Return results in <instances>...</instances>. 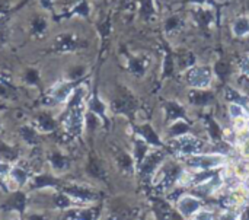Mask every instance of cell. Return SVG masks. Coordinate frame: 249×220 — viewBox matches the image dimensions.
Wrapping results in <instances>:
<instances>
[{
  "label": "cell",
  "instance_id": "1",
  "mask_svg": "<svg viewBox=\"0 0 249 220\" xmlns=\"http://www.w3.org/2000/svg\"><path fill=\"white\" fill-rule=\"evenodd\" d=\"M26 204H28V199H26V193H23L22 190H16L10 194V197L0 206V209L3 212H16L19 218L23 219L25 216V210H26Z\"/></svg>",
  "mask_w": 249,
  "mask_h": 220
},
{
  "label": "cell",
  "instance_id": "2",
  "mask_svg": "<svg viewBox=\"0 0 249 220\" xmlns=\"http://www.w3.org/2000/svg\"><path fill=\"white\" fill-rule=\"evenodd\" d=\"M29 185H31L29 187L31 191H41L47 188L60 190L63 187V181L54 177L53 174H39V175H34L29 180Z\"/></svg>",
  "mask_w": 249,
  "mask_h": 220
},
{
  "label": "cell",
  "instance_id": "3",
  "mask_svg": "<svg viewBox=\"0 0 249 220\" xmlns=\"http://www.w3.org/2000/svg\"><path fill=\"white\" fill-rule=\"evenodd\" d=\"M190 85L197 89H206L212 85L213 73L210 67H197L190 73Z\"/></svg>",
  "mask_w": 249,
  "mask_h": 220
},
{
  "label": "cell",
  "instance_id": "4",
  "mask_svg": "<svg viewBox=\"0 0 249 220\" xmlns=\"http://www.w3.org/2000/svg\"><path fill=\"white\" fill-rule=\"evenodd\" d=\"M61 191H64L71 200L80 202V203H89L95 200V193L86 187H80V185H63L60 188Z\"/></svg>",
  "mask_w": 249,
  "mask_h": 220
},
{
  "label": "cell",
  "instance_id": "5",
  "mask_svg": "<svg viewBox=\"0 0 249 220\" xmlns=\"http://www.w3.org/2000/svg\"><path fill=\"white\" fill-rule=\"evenodd\" d=\"M225 156L222 155H204V156H194L190 159V165L198 168H214L225 162Z\"/></svg>",
  "mask_w": 249,
  "mask_h": 220
},
{
  "label": "cell",
  "instance_id": "6",
  "mask_svg": "<svg viewBox=\"0 0 249 220\" xmlns=\"http://www.w3.org/2000/svg\"><path fill=\"white\" fill-rule=\"evenodd\" d=\"M98 216V209H73L66 215L64 220H96Z\"/></svg>",
  "mask_w": 249,
  "mask_h": 220
},
{
  "label": "cell",
  "instance_id": "7",
  "mask_svg": "<svg viewBox=\"0 0 249 220\" xmlns=\"http://www.w3.org/2000/svg\"><path fill=\"white\" fill-rule=\"evenodd\" d=\"M9 177L15 181L16 187L20 188V187H25L28 183H29V175L25 169L19 168V166H12L10 168V172H9Z\"/></svg>",
  "mask_w": 249,
  "mask_h": 220
},
{
  "label": "cell",
  "instance_id": "8",
  "mask_svg": "<svg viewBox=\"0 0 249 220\" xmlns=\"http://www.w3.org/2000/svg\"><path fill=\"white\" fill-rule=\"evenodd\" d=\"M53 204L58 210H67L71 206V199L61 190H57V193L53 196Z\"/></svg>",
  "mask_w": 249,
  "mask_h": 220
},
{
  "label": "cell",
  "instance_id": "9",
  "mask_svg": "<svg viewBox=\"0 0 249 220\" xmlns=\"http://www.w3.org/2000/svg\"><path fill=\"white\" fill-rule=\"evenodd\" d=\"M232 31L236 37H247L249 35V18L248 16H241L235 20Z\"/></svg>",
  "mask_w": 249,
  "mask_h": 220
},
{
  "label": "cell",
  "instance_id": "10",
  "mask_svg": "<svg viewBox=\"0 0 249 220\" xmlns=\"http://www.w3.org/2000/svg\"><path fill=\"white\" fill-rule=\"evenodd\" d=\"M50 164H51V168H53L55 172H63V171L69 166L67 159H66L63 155H60V153L51 155V156H50Z\"/></svg>",
  "mask_w": 249,
  "mask_h": 220
},
{
  "label": "cell",
  "instance_id": "11",
  "mask_svg": "<svg viewBox=\"0 0 249 220\" xmlns=\"http://www.w3.org/2000/svg\"><path fill=\"white\" fill-rule=\"evenodd\" d=\"M179 207H181V212H182L184 215H191V213H194V212L197 210L198 202H196V200H193V199H185V200L181 202Z\"/></svg>",
  "mask_w": 249,
  "mask_h": 220
},
{
  "label": "cell",
  "instance_id": "12",
  "mask_svg": "<svg viewBox=\"0 0 249 220\" xmlns=\"http://www.w3.org/2000/svg\"><path fill=\"white\" fill-rule=\"evenodd\" d=\"M229 114L232 118H244L247 115V111L242 108V105H238V104H232L229 107Z\"/></svg>",
  "mask_w": 249,
  "mask_h": 220
},
{
  "label": "cell",
  "instance_id": "13",
  "mask_svg": "<svg viewBox=\"0 0 249 220\" xmlns=\"http://www.w3.org/2000/svg\"><path fill=\"white\" fill-rule=\"evenodd\" d=\"M22 134H23V139H25L28 143H32V142H35V139H36L35 131H34V130H31V128H26V127L22 130Z\"/></svg>",
  "mask_w": 249,
  "mask_h": 220
},
{
  "label": "cell",
  "instance_id": "14",
  "mask_svg": "<svg viewBox=\"0 0 249 220\" xmlns=\"http://www.w3.org/2000/svg\"><path fill=\"white\" fill-rule=\"evenodd\" d=\"M241 70L244 74H247L249 77V55H247L242 61H241Z\"/></svg>",
  "mask_w": 249,
  "mask_h": 220
},
{
  "label": "cell",
  "instance_id": "15",
  "mask_svg": "<svg viewBox=\"0 0 249 220\" xmlns=\"http://www.w3.org/2000/svg\"><path fill=\"white\" fill-rule=\"evenodd\" d=\"M25 220H48L45 218V215H42V213H31V215H28Z\"/></svg>",
  "mask_w": 249,
  "mask_h": 220
},
{
  "label": "cell",
  "instance_id": "16",
  "mask_svg": "<svg viewBox=\"0 0 249 220\" xmlns=\"http://www.w3.org/2000/svg\"><path fill=\"white\" fill-rule=\"evenodd\" d=\"M213 219V216H212V213H209V212H201V213H198V216H197V220H212Z\"/></svg>",
  "mask_w": 249,
  "mask_h": 220
},
{
  "label": "cell",
  "instance_id": "17",
  "mask_svg": "<svg viewBox=\"0 0 249 220\" xmlns=\"http://www.w3.org/2000/svg\"><path fill=\"white\" fill-rule=\"evenodd\" d=\"M15 220H23L22 218H18V219H15Z\"/></svg>",
  "mask_w": 249,
  "mask_h": 220
}]
</instances>
